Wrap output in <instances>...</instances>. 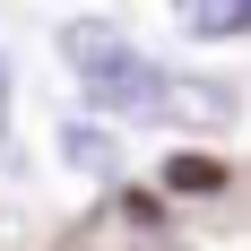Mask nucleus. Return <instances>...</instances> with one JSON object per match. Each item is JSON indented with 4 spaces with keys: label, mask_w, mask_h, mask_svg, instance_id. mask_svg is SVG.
Segmentation results:
<instances>
[{
    "label": "nucleus",
    "mask_w": 251,
    "mask_h": 251,
    "mask_svg": "<svg viewBox=\"0 0 251 251\" xmlns=\"http://www.w3.org/2000/svg\"><path fill=\"white\" fill-rule=\"evenodd\" d=\"M61 156H70L78 174H122V139H113L104 122H70L61 130Z\"/></svg>",
    "instance_id": "4"
},
{
    "label": "nucleus",
    "mask_w": 251,
    "mask_h": 251,
    "mask_svg": "<svg viewBox=\"0 0 251 251\" xmlns=\"http://www.w3.org/2000/svg\"><path fill=\"white\" fill-rule=\"evenodd\" d=\"M0 148H9V52H0Z\"/></svg>",
    "instance_id": "5"
},
{
    "label": "nucleus",
    "mask_w": 251,
    "mask_h": 251,
    "mask_svg": "<svg viewBox=\"0 0 251 251\" xmlns=\"http://www.w3.org/2000/svg\"><path fill=\"white\" fill-rule=\"evenodd\" d=\"M61 61H70L78 96H87V122H148V96L165 61L148 44H130L113 18H70L61 26Z\"/></svg>",
    "instance_id": "1"
},
{
    "label": "nucleus",
    "mask_w": 251,
    "mask_h": 251,
    "mask_svg": "<svg viewBox=\"0 0 251 251\" xmlns=\"http://www.w3.org/2000/svg\"><path fill=\"white\" fill-rule=\"evenodd\" d=\"M174 26L191 44H234L251 35V0H174Z\"/></svg>",
    "instance_id": "3"
},
{
    "label": "nucleus",
    "mask_w": 251,
    "mask_h": 251,
    "mask_svg": "<svg viewBox=\"0 0 251 251\" xmlns=\"http://www.w3.org/2000/svg\"><path fill=\"white\" fill-rule=\"evenodd\" d=\"M148 122L182 130V139H217V130H234V87L165 70V78H156V96H148Z\"/></svg>",
    "instance_id": "2"
}]
</instances>
